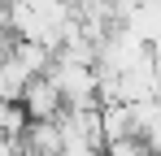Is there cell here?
Instances as JSON below:
<instances>
[{"label": "cell", "mask_w": 161, "mask_h": 156, "mask_svg": "<svg viewBox=\"0 0 161 156\" xmlns=\"http://www.w3.org/2000/svg\"><path fill=\"white\" fill-rule=\"evenodd\" d=\"M100 130H105V148L109 143H122V139H135L131 104H100Z\"/></svg>", "instance_id": "obj_5"}, {"label": "cell", "mask_w": 161, "mask_h": 156, "mask_svg": "<svg viewBox=\"0 0 161 156\" xmlns=\"http://www.w3.org/2000/svg\"><path fill=\"white\" fill-rule=\"evenodd\" d=\"M22 108H26L31 122H57L61 113H65V100H61V91H57V82L48 74L31 78L26 96H22Z\"/></svg>", "instance_id": "obj_2"}, {"label": "cell", "mask_w": 161, "mask_h": 156, "mask_svg": "<svg viewBox=\"0 0 161 156\" xmlns=\"http://www.w3.org/2000/svg\"><path fill=\"white\" fill-rule=\"evenodd\" d=\"M118 26H126L131 35H139L148 48H161V0H139L126 9V18Z\"/></svg>", "instance_id": "obj_3"}, {"label": "cell", "mask_w": 161, "mask_h": 156, "mask_svg": "<svg viewBox=\"0 0 161 156\" xmlns=\"http://www.w3.org/2000/svg\"><path fill=\"white\" fill-rule=\"evenodd\" d=\"M48 78L57 82L65 108H96V104H100V100H96V82H100L96 65H83V61H70V56H57L53 70H48Z\"/></svg>", "instance_id": "obj_1"}, {"label": "cell", "mask_w": 161, "mask_h": 156, "mask_svg": "<svg viewBox=\"0 0 161 156\" xmlns=\"http://www.w3.org/2000/svg\"><path fill=\"white\" fill-rule=\"evenodd\" d=\"M31 78H35V74H31L26 65L9 52V56L0 61V100H4V104H22V96H26V87H31Z\"/></svg>", "instance_id": "obj_4"}, {"label": "cell", "mask_w": 161, "mask_h": 156, "mask_svg": "<svg viewBox=\"0 0 161 156\" xmlns=\"http://www.w3.org/2000/svg\"><path fill=\"white\" fill-rule=\"evenodd\" d=\"M0 156H22V139L18 143H0Z\"/></svg>", "instance_id": "obj_6"}]
</instances>
